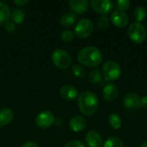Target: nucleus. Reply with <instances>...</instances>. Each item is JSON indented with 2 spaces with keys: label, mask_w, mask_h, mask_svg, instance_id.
<instances>
[{
  "label": "nucleus",
  "mask_w": 147,
  "mask_h": 147,
  "mask_svg": "<svg viewBox=\"0 0 147 147\" xmlns=\"http://www.w3.org/2000/svg\"><path fill=\"white\" fill-rule=\"evenodd\" d=\"M21 147H38L37 144L33 142V141H28L26 143H24Z\"/></svg>",
  "instance_id": "31"
},
{
  "label": "nucleus",
  "mask_w": 147,
  "mask_h": 147,
  "mask_svg": "<svg viewBox=\"0 0 147 147\" xmlns=\"http://www.w3.org/2000/svg\"><path fill=\"white\" fill-rule=\"evenodd\" d=\"M123 103L127 109H137L140 107V97L137 93H129L125 96Z\"/></svg>",
  "instance_id": "11"
},
{
  "label": "nucleus",
  "mask_w": 147,
  "mask_h": 147,
  "mask_svg": "<svg viewBox=\"0 0 147 147\" xmlns=\"http://www.w3.org/2000/svg\"><path fill=\"white\" fill-rule=\"evenodd\" d=\"M4 28L5 30H7L8 32H13L16 30V24L12 22H7L5 24H4Z\"/></svg>",
  "instance_id": "29"
},
{
  "label": "nucleus",
  "mask_w": 147,
  "mask_h": 147,
  "mask_svg": "<svg viewBox=\"0 0 147 147\" xmlns=\"http://www.w3.org/2000/svg\"><path fill=\"white\" fill-rule=\"evenodd\" d=\"M74 33L70 30V29H65L64 31H62L61 34H60V38L63 41L65 42H70L74 39Z\"/></svg>",
  "instance_id": "27"
},
{
  "label": "nucleus",
  "mask_w": 147,
  "mask_h": 147,
  "mask_svg": "<svg viewBox=\"0 0 147 147\" xmlns=\"http://www.w3.org/2000/svg\"><path fill=\"white\" fill-rule=\"evenodd\" d=\"M103 147H124V144L121 139L116 137H110L104 142Z\"/></svg>",
  "instance_id": "23"
},
{
  "label": "nucleus",
  "mask_w": 147,
  "mask_h": 147,
  "mask_svg": "<svg viewBox=\"0 0 147 147\" xmlns=\"http://www.w3.org/2000/svg\"><path fill=\"white\" fill-rule=\"evenodd\" d=\"M69 6L74 14L81 15L87 11L89 8V2L87 0H70Z\"/></svg>",
  "instance_id": "13"
},
{
  "label": "nucleus",
  "mask_w": 147,
  "mask_h": 147,
  "mask_svg": "<svg viewBox=\"0 0 147 147\" xmlns=\"http://www.w3.org/2000/svg\"><path fill=\"white\" fill-rule=\"evenodd\" d=\"M90 6L96 13L105 16L112 11L114 3L110 0H91Z\"/></svg>",
  "instance_id": "8"
},
{
  "label": "nucleus",
  "mask_w": 147,
  "mask_h": 147,
  "mask_svg": "<svg viewBox=\"0 0 147 147\" xmlns=\"http://www.w3.org/2000/svg\"><path fill=\"white\" fill-rule=\"evenodd\" d=\"M140 107L147 110V96H144L140 98Z\"/></svg>",
  "instance_id": "30"
},
{
  "label": "nucleus",
  "mask_w": 147,
  "mask_h": 147,
  "mask_svg": "<svg viewBox=\"0 0 147 147\" xmlns=\"http://www.w3.org/2000/svg\"><path fill=\"white\" fill-rule=\"evenodd\" d=\"M59 94L62 98L65 100H74L78 96V90L70 84H65L62 86L59 90Z\"/></svg>",
  "instance_id": "14"
},
{
  "label": "nucleus",
  "mask_w": 147,
  "mask_h": 147,
  "mask_svg": "<svg viewBox=\"0 0 147 147\" xmlns=\"http://www.w3.org/2000/svg\"><path fill=\"white\" fill-rule=\"evenodd\" d=\"M78 60L88 67H96L102 62V55L96 47H86L78 52Z\"/></svg>",
  "instance_id": "1"
},
{
  "label": "nucleus",
  "mask_w": 147,
  "mask_h": 147,
  "mask_svg": "<svg viewBox=\"0 0 147 147\" xmlns=\"http://www.w3.org/2000/svg\"><path fill=\"white\" fill-rule=\"evenodd\" d=\"M110 20L115 27L122 28L127 25V23L129 22V17L125 12L116 10L111 14Z\"/></svg>",
  "instance_id": "9"
},
{
  "label": "nucleus",
  "mask_w": 147,
  "mask_h": 147,
  "mask_svg": "<svg viewBox=\"0 0 147 147\" xmlns=\"http://www.w3.org/2000/svg\"><path fill=\"white\" fill-rule=\"evenodd\" d=\"M85 142L89 147H101L102 145V138L96 131H90L85 135Z\"/></svg>",
  "instance_id": "12"
},
{
  "label": "nucleus",
  "mask_w": 147,
  "mask_h": 147,
  "mask_svg": "<svg viewBox=\"0 0 147 147\" xmlns=\"http://www.w3.org/2000/svg\"><path fill=\"white\" fill-rule=\"evenodd\" d=\"M87 127V121L84 117L76 115L72 117L69 121V127L75 133H79L84 130Z\"/></svg>",
  "instance_id": "10"
},
{
  "label": "nucleus",
  "mask_w": 147,
  "mask_h": 147,
  "mask_svg": "<svg viewBox=\"0 0 147 147\" xmlns=\"http://www.w3.org/2000/svg\"><path fill=\"white\" fill-rule=\"evenodd\" d=\"M10 10L9 6L3 2H0V25L5 24L10 18Z\"/></svg>",
  "instance_id": "17"
},
{
  "label": "nucleus",
  "mask_w": 147,
  "mask_h": 147,
  "mask_svg": "<svg viewBox=\"0 0 147 147\" xmlns=\"http://www.w3.org/2000/svg\"><path fill=\"white\" fill-rule=\"evenodd\" d=\"M72 73L76 78H82L85 76L86 74V71L85 69L82 66V65H75L72 67Z\"/></svg>",
  "instance_id": "25"
},
{
  "label": "nucleus",
  "mask_w": 147,
  "mask_h": 147,
  "mask_svg": "<svg viewBox=\"0 0 147 147\" xmlns=\"http://www.w3.org/2000/svg\"><path fill=\"white\" fill-rule=\"evenodd\" d=\"M121 67L115 61L109 60L102 65V75L107 81H115L121 77Z\"/></svg>",
  "instance_id": "4"
},
{
  "label": "nucleus",
  "mask_w": 147,
  "mask_h": 147,
  "mask_svg": "<svg viewBox=\"0 0 147 147\" xmlns=\"http://www.w3.org/2000/svg\"><path fill=\"white\" fill-rule=\"evenodd\" d=\"M115 6H116V9H118V11L124 12L129 9L130 2L128 0H118L115 3Z\"/></svg>",
  "instance_id": "26"
},
{
  "label": "nucleus",
  "mask_w": 147,
  "mask_h": 147,
  "mask_svg": "<svg viewBox=\"0 0 147 147\" xmlns=\"http://www.w3.org/2000/svg\"><path fill=\"white\" fill-rule=\"evenodd\" d=\"M52 61L55 66L59 69H66L71 63V58L69 53L62 49H57L52 53Z\"/></svg>",
  "instance_id": "5"
},
{
  "label": "nucleus",
  "mask_w": 147,
  "mask_h": 147,
  "mask_svg": "<svg viewBox=\"0 0 147 147\" xmlns=\"http://www.w3.org/2000/svg\"><path fill=\"white\" fill-rule=\"evenodd\" d=\"M102 96L105 101L107 102H113L118 96V89L116 85L114 84H107L102 90Z\"/></svg>",
  "instance_id": "15"
},
{
  "label": "nucleus",
  "mask_w": 147,
  "mask_h": 147,
  "mask_svg": "<svg viewBox=\"0 0 147 147\" xmlns=\"http://www.w3.org/2000/svg\"><path fill=\"white\" fill-rule=\"evenodd\" d=\"M146 9L142 6H138L134 10V17L137 21V22H140L144 21L146 17Z\"/></svg>",
  "instance_id": "20"
},
{
  "label": "nucleus",
  "mask_w": 147,
  "mask_h": 147,
  "mask_svg": "<svg viewBox=\"0 0 147 147\" xmlns=\"http://www.w3.org/2000/svg\"><path fill=\"white\" fill-rule=\"evenodd\" d=\"M55 121L53 114L48 110L42 111L37 115L35 117V124L38 127L41 129H47L50 127Z\"/></svg>",
  "instance_id": "7"
},
{
  "label": "nucleus",
  "mask_w": 147,
  "mask_h": 147,
  "mask_svg": "<svg viewBox=\"0 0 147 147\" xmlns=\"http://www.w3.org/2000/svg\"><path fill=\"white\" fill-rule=\"evenodd\" d=\"M10 19L15 24L22 23L25 19V14L21 9H15L12 13H10Z\"/></svg>",
  "instance_id": "21"
},
{
  "label": "nucleus",
  "mask_w": 147,
  "mask_h": 147,
  "mask_svg": "<svg viewBox=\"0 0 147 147\" xmlns=\"http://www.w3.org/2000/svg\"><path fill=\"white\" fill-rule=\"evenodd\" d=\"M102 79V74L99 69H93L89 75V81L92 84H99Z\"/></svg>",
  "instance_id": "19"
},
{
  "label": "nucleus",
  "mask_w": 147,
  "mask_h": 147,
  "mask_svg": "<svg viewBox=\"0 0 147 147\" xmlns=\"http://www.w3.org/2000/svg\"><path fill=\"white\" fill-rule=\"evenodd\" d=\"M77 21V16L76 14L72 12H67L64 14L60 18V24L64 27H71Z\"/></svg>",
  "instance_id": "18"
},
{
  "label": "nucleus",
  "mask_w": 147,
  "mask_h": 147,
  "mask_svg": "<svg viewBox=\"0 0 147 147\" xmlns=\"http://www.w3.org/2000/svg\"><path fill=\"white\" fill-rule=\"evenodd\" d=\"M14 119V112L9 108H3L0 110V127L7 126Z\"/></svg>",
  "instance_id": "16"
},
{
  "label": "nucleus",
  "mask_w": 147,
  "mask_h": 147,
  "mask_svg": "<svg viewBox=\"0 0 147 147\" xmlns=\"http://www.w3.org/2000/svg\"><path fill=\"white\" fill-rule=\"evenodd\" d=\"M75 34L79 38L84 39L90 36L94 31L92 22L88 18H83L78 22L75 27Z\"/></svg>",
  "instance_id": "6"
},
{
  "label": "nucleus",
  "mask_w": 147,
  "mask_h": 147,
  "mask_svg": "<svg viewBox=\"0 0 147 147\" xmlns=\"http://www.w3.org/2000/svg\"><path fill=\"white\" fill-rule=\"evenodd\" d=\"M65 147H85L84 145L78 141V140H71L69 141L68 143H66V145L65 146Z\"/></svg>",
  "instance_id": "28"
},
{
  "label": "nucleus",
  "mask_w": 147,
  "mask_h": 147,
  "mask_svg": "<svg viewBox=\"0 0 147 147\" xmlns=\"http://www.w3.org/2000/svg\"><path fill=\"white\" fill-rule=\"evenodd\" d=\"M78 103L80 112L84 115L90 116L95 114L97 110L99 101L95 93L90 91H84L79 95Z\"/></svg>",
  "instance_id": "2"
},
{
  "label": "nucleus",
  "mask_w": 147,
  "mask_h": 147,
  "mask_svg": "<svg viewBox=\"0 0 147 147\" xmlns=\"http://www.w3.org/2000/svg\"><path fill=\"white\" fill-rule=\"evenodd\" d=\"M140 147H147V141H146V142H144L142 145H141V146Z\"/></svg>",
  "instance_id": "33"
},
{
  "label": "nucleus",
  "mask_w": 147,
  "mask_h": 147,
  "mask_svg": "<svg viewBox=\"0 0 147 147\" xmlns=\"http://www.w3.org/2000/svg\"><path fill=\"white\" fill-rule=\"evenodd\" d=\"M109 121L110 126L114 128V129H120L121 127V117L117 115V114H111L109 115Z\"/></svg>",
  "instance_id": "22"
},
{
  "label": "nucleus",
  "mask_w": 147,
  "mask_h": 147,
  "mask_svg": "<svg viewBox=\"0 0 147 147\" xmlns=\"http://www.w3.org/2000/svg\"><path fill=\"white\" fill-rule=\"evenodd\" d=\"M96 24H97V27L100 28V29H102V30H105L109 28V19L108 18V16H100L97 21H96Z\"/></svg>",
  "instance_id": "24"
},
{
  "label": "nucleus",
  "mask_w": 147,
  "mask_h": 147,
  "mask_svg": "<svg viewBox=\"0 0 147 147\" xmlns=\"http://www.w3.org/2000/svg\"><path fill=\"white\" fill-rule=\"evenodd\" d=\"M130 40L136 44H142L146 39L147 33L146 28L140 22H132L127 30Z\"/></svg>",
  "instance_id": "3"
},
{
  "label": "nucleus",
  "mask_w": 147,
  "mask_h": 147,
  "mask_svg": "<svg viewBox=\"0 0 147 147\" xmlns=\"http://www.w3.org/2000/svg\"><path fill=\"white\" fill-rule=\"evenodd\" d=\"M14 3L17 5H23V4H26L27 3H28V0H21V1L16 0V1H14Z\"/></svg>",
  "instance_id": "32"
}]
</instances>
